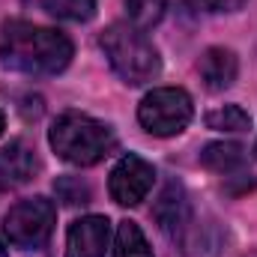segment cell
<instances>
[{
	"label": "cell",
	"instance_id": "cell-1",
	"mask_svg": "<svg viewBox=\"0 0 257 257\" xmlns=\"http://www.w3.org/2000/svg\"><path fill=\"white\" fill-rule=\"evenodd\" d=\"M72 39L63 30L30 21H6L0 27V63L24 75H57L72 60Z\"/></svg>",
	"mask_w": 257,
	"mask_h": 257
},
{
	"label": "cell",
	"instance_id": "cell-2",
	"mask_svg": "<svg viewBox=\"0 0 257 257\" xmlns=\"http://www.w3.org/2000/svg\"><path fill=\"white\" fill-rule=\"evenodd\" d=\"M48 141L63 162L78 165V168H90V165L102 162L117 147V138H114L111 126H105L96 117L78 114V111L60 114L48 132Z\"/></svg>",
	"mask_w": 257,
	"mask_h": 257
},
{
	"label": "cell",
	"instance_id": "cell-3",
	"mask_svg": "<svg viewBox=\"0 0 257 257\" xmlns=\"http://www.w3.org/2000/svg\"><path fill=\"white\" fill-rule=\"evenodd\" d=\"M99 45H102L111 69L132 87L147 84L162 72V57H159L156 45L144 36V30H138L132 24L105 27L99 36Z\"/></svg>",
	"mask_w": 257,
	"mask_h": 257
},
{
	"label": "cell",
	"instance_id": "cell-4",
	"mask_svg": "<svg viewBox=\"0 0 257 257\" xmlns=\"http://www.w3.org/2000/svg\"><path fill=\"white\" fill-rule=\"evenodd\" d=\"M57 224V206L48 200V197H24L18 200L6 218H3V233L6 239L15 245V248H24V251H39L51 230Z\"/></svg>",
	"mask_w": 257,
	"mask_h": 257
},
{
	"label": "cell",
	"instance_id": "cell-5",
	"mask_svg": "<svg viewBox=\"0 0 257 257\" xmlns=\"http://www.w3.org/2000/svg\"><path fill=\"white\" fill-rule=\"evenodd\" d=\"M194 105L192 96L180 87H159L147 93L138 105V123L156 138H171L180 135L192 123Z\"/></svg>",
	"mask_w": 257,
	"mask_h": 257
},
{
	"label": "cell",
	"instance_id": "cell-6",
	"mask_svg": "<svg viewBox=\"0 0 257 257\" xmlns=\"http://www.w3.org/2000/svg\"><path fill=\"white\" fill-rule=\"evenodd\" d=\"M153 183H156V168L147 159L128 153L114 165L111 180H108V192L120 206H138L150 194Z\"/></svg>",
	"mask_w": 257,
	"mask_h": 257
},
{
	"label": "cell",
	"instance_id": "cell-7",
	"mask_svg": "<svg viewBox=\"0 0 257 257\" xmlns=\"http://www.w3.org/2000/svg\"><path fill=\"white\" fill-rule=\"evenodd\" d=\"M111 221L105 215H84L66 233V257H105Z\"/></svg>",
	"mask_w": 257,
	"mask_h": 257
},
{
	"label": "cell",
	"instance_id": "cell-8",
	"mask_svg": "<svg viewBox=\"0 0 257 257\" xmlns=\"http://www.w3.org/2000/svg\"><path fill=\"white\" fill-rule=\"evenodd\" d=\"M153 218L159 221V227H162L171 239H177V236L189 227V221L194 218V212H192V203H189V194L183 189V183L171 180V183L162 189L156 206H153Z\"/></svg>",
	"mask_w": 257,
	"mask_h": 257
},
{
	"label": "cell",
	"instance_id": "cell-9",
	"mask_svg": "<svg viewBox=\"0 0 257 257\" xmlns=\"http://www.w3.org/2000/svg\"><path fill=\"white\" fill-rule=\"evenodd\" d=\"M39 174V156L27 141H9L0 150V189H15Z\"/></svg>",
	"mask_w": 257,
	"mask_h": 257
},
{
	"label": "cell",
	"instance_id": "cell-10",
	"mask_svg": "<svg viewBox=\"0 0 257 257\" xmlns=\"http://www.w3.org/2000/svg\"><path fill=\"white\" fill-rule=\"evenodd\" d=\"M197 72L206 84V90L212 93H221L227 90L233 81H236V72H239V60L230 48H206L197 60Z\"/></svg>",
	"mask_w": 257,
	"mask_h": 257
},
{
	"label": "cell",
	"instance_id": "cell-11",
	"mask_svg": "<svg viewBox=\"0 0 257 257\" xmlns=\"http://www.w3.org/2000/svg\"><path fill=\"white\" fill-rule=\"evenodd\" d=\"M248 156H245V147L242 144H233V141H218V144H206L203 153H200V165L215 171V174H230V171H239L245 168Z\"/></svg>",
	"mask_w": 257,
	"mask_h": 257
},
{
	"label": "cell",
	"instance_id": "cell-12",
	"mask_svg": "<svg viewBox=\"0 0 257 257\" xmlns=\"http://www.w3.org/2000/svg\"><path fill=\"white\" fill-rule=\"evenodd\" d=\"M114 257H153V248H150L144 230L135 221H120L117 242H114Z\"/></svg>",
	"mask_w": 257,
	"mask_h": 257
},
{
	"label": "cell",
	"instance_id": "cell-13",
	"mask_svg": "<svg viewBox=\"0 0 257 257\" xmlns=\"http://www.w3.org/2000/svg\"><path fill=\"white\" fill-rule=\"evenodd\" d=\"M42 9L63 21H90L96 15V0H39Z\"/></svg>",
	"mask_w": 257,
	"mask_h": 257
},
{
	"label": "cell",
	"instance_id": "cell-14",
	"mask_svg": "<svg viewBox=\"0 0 257 257\" xmlns=\"http://www.w3.org/2000/svg\"><path fill=\"white\" fill-rule=\"evenodd\" d=\"M206 126L215 132H248L251 128V117L239 108V105H224L206 114Z\"/></svg>",
	"mask_w": 257,
	"mask_h": 257
},
{
	"label": "cell",
	"instance_id": "cell-15",
	"mask_svg": "<svg viewBox=\"0 0 257 257\" xmlns=\"http://www.w3.org/2000/svg\"><path fill=\"white\" fill-rule=\"evenodd\" d=\"M126 12L132 27L138 30H150L162 21L165 15V0H126Z\"/></svg>",
	"mask_w": 257,
	"mask_h": 257
},
{
	"label": "cell",
	"instance_id": "cell-16",
	"mask_svg": "<svg viewBox=\"0 0 257 257\" xmlns=\"http://www.w3.org/2000/svg\"><path fill=\"white\" fill-rule=\"evenodd\" d=\"M54 192L66 206H84L90 203V186L81 177H57L54 180Z\"/></svg>",
	"mask_w": 257,
	"mask_h": 257
},
{
	"label": "cell",
	"instance_id": "cell-17",
	"mask_svg": "<svg viewBox=\"0 0 257 257\" xmlns=\"http://www.w3.org/2000/svg\"><path fill=\"white\" fill-rule=\"evenodd\" d=\"M248 0H186V6H192L194 12H209V15H215V12H236Z\"/></svg>",
	"mask_w": 257,
	"mask_h": 257
},
{
	"label": "cell",
	"instance_id": "cell-18",
	"mask_svg": "<svg viewBox=\"0 0 257 257\" xmlns=\"http://www.w3.org/2000/svg\"><path fill=\"white\" fill-rule=\"evenodd\" d=\"M3 126H6V117H3V111H0V135H3Z\"/></svg>",
	"mask_w": 257,
	"mask_h": 257
},
{
	"label": "cell",
	"instance_id": "cell-19",
	"mask_svg": "<svg viewBox=\"0 0 257 257\" xmlns=\"http://www.w3.org/2000/svg\"><path fill=\"white\" fill-rule=\"evenodd\" d=\"M0 257H6V248H3V242H0Z\"/></svg>",
	"mask_w": 257,
	"mask_h": 257
},
{
	"label": "cell",
	"instance_id": "cell-20",
	"mask_svg": "<svg viewBox=\"0 0 257 257\" xmlns=\"http://www.w3.org/2000/svg\"><path fill=\"white\" fill-rule=\"evenodd\" d=\"M254 150H257V147H254Z\"/></svg>",
	"mask_w": 257,
	"mask_h": 257
}]
</instances>
